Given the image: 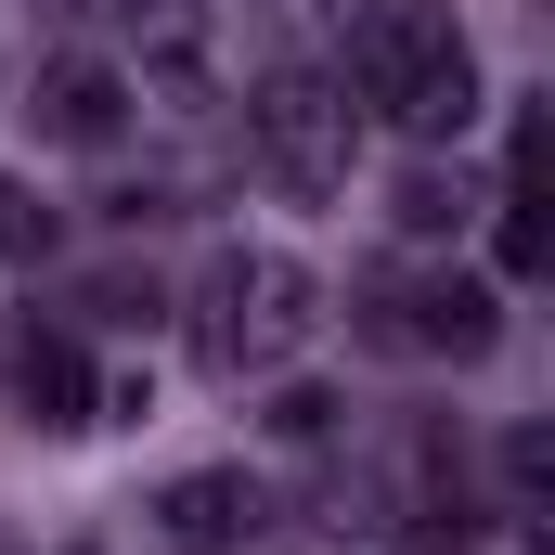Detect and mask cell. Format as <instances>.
<instances>
[{"label": "cell", "instance_id": "obj_1", "mask_svg": "<svg viewBox=\"0 0 555 555\" xmlns=\"http://www.w3.org/2000/svg\"><path fill=\"white\" fill-rule=\"evenodd\" d=\"M336 91L362 104V117H388L401 142H465L478 130V52H465V26H452V0H349V65H336Z\"/></svg>", "mask_w": 555, "mask_h": 555}, {"label": "cell", "instance_id": "obj_2", "mask_svg": "<svg viewBox=\"0 0 555 555\" xmlns=\"http://www.w3.org/2000/svg\"><path fill=\"white\" fill-rule=\"evenodd\" d=\"M310 336H323V272H310V259H284V246H220V259L194 272V362H207L220 388L284 375Z\"/></svg>", "mask_w": 555, "mask_h": 555}, {"label": "cell", "instance_id": "obj_3", "mask_svg": "<svg viewBox=\"0 0 555 555\" xmlns=\"http://www.w3.org/2000/svg\"><path fill=\"white\" fill-rule=\"evenodd\" d=\"M246 142H259V168H272L297 207H323V194H349V168H362V104H349L336 78H310V65H272V78L246 91Z\"/></svg>", "mask_w": 555, "mask_h": 555}, {"label": "cell", "instance_id": "obj_4", "mask_svg": "<svg viewBox=\"0 0 555 555\" xmlns=\"http://www.w3.org/2000/svg\"><path fill=\"white\" fill-rule=\"evenodd\" d=\"M362 336L375 349H426V362H491L504 349V297L478 272H388V284H362Z\"/></svg>", "mask_w": 555, "mask_h": 555}, {"label": "cell", "instance_id": "obj_5", "mask_svg": "<svg viewBox=\"0 0 555 555\" xmlns=\"http://www.w3.org/2000/svg\"><path fill=\"white\" fill-rule=\"evenodd\" d=\"M0 401H13V426H39V439L104 426V362H91V336H78V323H26V336L0 349Z\"/></svg>", "mask_w": 555, "mask_h": 555}, {"label": "cell", "instance_id": "obj_6", "mask_svg": "<svg viewBox=\"0 0 555 555\" xmlns=\"http://www.w3.org/2000/svg\"><path fill=\"white\" fill-rule=\"evenodd\" d=\"M117 26H130V91L142 104H207V91H220V26H207V0H117Z\"/></svg>", "mask_w": 555, "mask_h": 555}, {"label": "cell", "instance_id": "obj_7", "mask_svg": "<svg viewBox=\"0 0 555 555\" xmlns=\"http://www.w3.org/2000/svg\"><path fill=\"white\" fill-rule=\"evenodd\" d=\"M155 517H168V543H181V555H246L259 530H272L259 478H233V465H194V478H168V491H155Z\"/></svg>", "mask_w": 555, "mask_h": 555}, {"label": "cell", "instance_id": "obj_8", "mask_svg": "<svg viewBox=\"0 0 555 555\" xmlns=\"http://www.w3.org/2000/svg\"><path fill=\"white\" fill-rule=\"evenodd\" d=\"M39 142H65V155H104V142H130V78L117 65H91V52H65V65H39Z\"/></svg>", "mask_w": 555, "mask_h": 555}, {"label": "cell", "instance_id": "obj_9", "mask_svg": "<svg viewBox=\"0 0 555 555\" xmlns=\"http://www.w3.org/2000/svg\"><path fill=\"white\" fill-rule=\"evenodd\" d=\"M388 220H401V233H414V246H439V233H452V220H465V181H452V168H414V181H401V207H388Z\"/></svg>", "mask_w": 555, "mask_h": 555}, {"label": "cell", "instance_id": "obj_10", "mask_svg": "<svg viewBox=\"0 0 555 555\" xmlns=\"http://www.w3.org/2000/svg\"><path fill=\"white\" fill-rule=\"evenodd\" d=\"M336 426H349V401H336V388H284V401H272V439H284V452H323Z\"/></svg>", "mask_w": 555, "mask_h": 555}, {"label": "cell", "instance_id": "obj_11", "mask_svg": "<svg viewBox=\"0 0 555 555\" xmlns=\"http://www.w3.org/2000/svg\"><path fill=\"white\" fill-rule=\"evenodd\" d=\"M39 246H52V207H39V194L0 168V259H39Z\"/></svg>", "mask_w": 555, "mask_h": 555}]
</instances>
